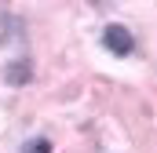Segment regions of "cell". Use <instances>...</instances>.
Wrapping results in <instances>:
<instances>
[{"label": "cell", "mask_w": 157, "mask_h": 153, "mask_svg": "<svg viewBox=\"0 0 157 153\" xmlns=\"http://www.w3.org/2000/svg\"><path fill=\"white\" fill-rule=\"evenodd\" d=\"M102 44H106V51H113V55H121V58H128V55L135 51V37H132V29L121 26V22H110V26L102 29Z\"/></svg>", "instance_id": "6da1fadb"}, {"label": "cell", "mask_w": 157, "mask_h": 153, "mask_svg": "<svg viewBox=\"0 0 157 153\" xmlns=\"http://www.w3.org/2000/svg\"><path fill=\"white\" fill-rule=\"evenodd\" d=\"M29 80H33V62H29V58H15V62L4 66V84L22 88V84H29Z\"/></svg>", "instance_id": "7a4b0ae2"}, {"label": "cell", "mask_w": 157, "mask_h": 153, "mask_svg": "<svg viewBox=\"0 0 157 153\" xmlns=\"http://www.w3.org/2000/svg\"><path fill=\"white\" fill-rule=\"evenodd\" d=\"M22 153H51V142H48V139H29V142L22 146Z\"/></svg>", "instance_id": "3957f363"}]
</instances>
